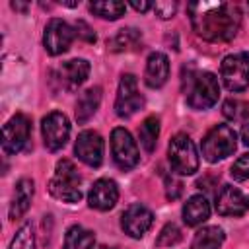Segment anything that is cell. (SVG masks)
Returning <instances> with one entry per match:
<instances>
[{
	"label": "cell",
	"instance_id": "1",
	"mask_svg": "<svg viewBox=\"0 0 249 249\" xmlns=\"http://www.w3.org/2000/svg\"><path fill=\"white\" fill-rule=\"evenodd\" d=\"M187 10L195 33L204 41H230L241 25V12L230 2H191Z\"/></svg>",
	"mask_w": 249,
	"mask_h": 249
},
{
	"label": "cell",
	"instance_id": "2",
	"mask_svg": "<svg viewBox=\"0 0 249 249\" xmlns=\"http://www.w3.org/2000/svg\"><path fill=\"white\" fill-rule=\"evenodd\" d=\"M80 173L70 160H60L54 169V177L49 183V193L62 202H78L82 198Z\"/></svg>",
	"mask_w": 249,
	"mask_h": 249
},
{
	"label": "cell",
	"instance_id": "3",
	"mask_svg": "<svg viewBox=\"0 0 249 249\" xmlns=\"http://www.w3.org/2000/svg\"><path fill=\"white\" fill-rule=\"evenodd\" d=\"M235 146H237L235 130L230 124H216L206 132L200 148H202L204 160L210 163H216L231 156L235 152Z\"/></svg>",
	"mask_w": 249,
	"mask_h": 249
},
{
	"label": "cell",
	"instance_id": "4",
	"mask_svg": "<svg viewBox=\"0 0 249 249\" xmlns=\"http://www.w3.org/2000/svg\"><path fill=\"white\" fill-rule=\"evenodd\" d=\"M167 160L175 173L193 175L198 169V152L187 134H175L167 148Z\"/></svg>",
	"mask_w": 249,
	"mask_h": 249
},
{
	"label": "cell",
	"instance_id": "5",
	"mask_svg": "<svg viewBox=\"0 0 249 249\" xmlns=\"http://www.w3.org/2000/svg\"><path fill=\"white\" fill-rule=\"evenodd\" d=\"M218 97H220V84L212 72H200L193 80L187 91V103L191 109H196V111L210 109L218 101Z\"/></svg>",
	"mask_w": 249,
	"mask_h": 249
},
{
	"label": "cell",
	"instance_id": "6",
	"mask_svg": "<svg viewBox=\"0 0 249 249\" xmlns=\"http://www.w3.org/2000/svg\"><path fill=\"white\" fill-rule=\"evenodd\" d=\"M220 76L230 91H243L249 86V54L233 53L222 60Z\"/></svg>",
	"mask_w": 249,
	"mask_h": 249
},
{
	"label": "cell",
	"instance_id": "7",
	"mask_svg": "<svg viewBox=\"0 0 249 249\" xmlns=\"http://www.w3.org/2000/svg\"><path fill=\"white\" fill-rule=\"evenodd\" d=\"M111 154H113V161L117 163V167L124 171L136 167L140 161L138 146L134 138L130 136V132L123 126H117L111 132Z\"/></svg>",
	"mask_w": 249,
	"mask_h": 249
},
{
	"label": "cell",
	"instance_id": "8",
	"mask_svg": "<svg viewBox=\"0 0 249 249\" xmlns=\"http://www.w3.org/2000/svg\"><path fill=\"white\" fill-rule=\"evenodd\" d=\"M31 136V121L23 113H16L2 128V150L8 156L21 152Z\"/></svg>",
	"mask_w": 249,
	"mask_h": 249
},
{
	"label": "cell",
	"instance_id": "9",
	"mask_svg": "<svg viewBox=\"0 0 249 249\" xmlns=\"http://www.w3.org/2000/svg\"><path fill=\"white\" fill-rule=\"evenodd\" d=\"M144 105V97L138 91V82L132 74H123L117 89V99H115V113L121 119L132 117L136 111H140Z\"/></svg>",
	"mask_w": 249,
	"mask_h": 249
},
{
	"label": "cell",
	"instance_id": "10",
	"mask_svg": "<svg viewBox=\"0 0 249 249\" xmlns=\"http://www.w3.org/2000/svg\"><path fill=\"white\" fill-rule=\"evenodd\" d=\"M76 37V31L70 23H66L64 19L60 18H53L47 27H45V33H43V47L49 54L53 56H58L62 53H66L72 45Z\"/></svg>",
	"mask_w": 249,
	"mask_h": 249
},
{
	"label": "cell",
	"instance_id": "11",
	"mask_svg": "<svg viewBox=\"0 0 249 249\" xmlns=\"http://www.w3.org/2000/svg\"><path fill=\"white\" fill-rule=\"evenodd\" d=\"M41 132H43V142L47 150L58 152L60 148L66 146L68 136H70V123L64 113L53 111L41 121Z\"/></svg>",
	"mask_w": 249,
	"mask_h": 249
},
{
	"label": "cell",
	"instance_id": "12",
	"mask_svg": "<svg viewBox=\"0 0 249 249\" xmlns=\"http://www.w3.org/2000/svg\"><path fill=\"white\" fill-rule=\"evenodd\" d=\"M154 224V214L150 208H146L144 204L136 202V204H130L123 216H121V228L124 230V233H128L130 237L134 239H140L148 233V230L152 228Z\"/></svg>",
	"mask_w": 249,
	"mask_h": 249
},
{
	"label": "cell",
	"instance_id": "13",
	"mask_svg": "<svg viewBox=\"0 0 249 249\" xmlns=\"http://www.w3.org/2000/svg\"><path fill=\"white\" fill-rule=\"evenodd\" d=\"M74 154L80 161L89 167H99L103 161V138L95 130H84L78 134L74 144Z\"/></svg>",
	"mask_w": 249,
	"mask_h": 249
},
{
	"label": "cell",
	"instance_id": "14",
	"mask_svg": "<svg viewBox=\"0 0 249 249\" xmlns=\"http://www.w3.org/2000/svg\"><path fill=\"white\" fill-rule=\"evenodd\" d=\"M249 210V198L235 187L224 185L216 195V212L220 216H243Z\"/></svg>",
	"mask_w": 249,
	"mask_h": 249
},
{
	"label": "cell",
	"instance_id": "15",
	"mask_svg": "<svg viewBox=\"0 0 249 249\" xmlns=\"http://www.w3.org/2000/svg\"><path fill=\"white\" fill-rule=\"evenodd\" d=\"M89 76V62L84 58H72L62 62L56 72L54 78L56 82L64 88V89H76L78 86H82Z\"/></svg>",
	"mask_w": 249,
	"mask_h": 249
},
{
	"label": "cell",
	"instance_id": "16",
	"mask_svg": "<svg viewBox=\"0 0 249 249\" xmlns=\"http://www.w3.org/2000/svg\"><path fill=\"white\" fill-rule=\"evenodd\" d=\"M119 200V189L113 179H97L89 193H88V204L95 210H111Z\"/></svg>",
	"mask_w": 249,
	"mask_h": 249
},
{
	"label": "cell",
	"instance_id": "17",
	"mask_svg": "<svg viewBox=\"0 0 249 249\" xmlns=\"http://www.w3.org/2000/svg\"><path fill=\"white\" fill-rule=\"evenodd\" d=\"M169 78V58L156 51L148 56L146 60V70H144V82L148 88H161Z\"/></svg>",
	"mask_w": 249,
	"mask_h": 249
},
{
	"label": "cell",
	"instance_id": "18",
	"mask_svg": "<svg viewBox=\"0 0 249 249\" xmlns=\"http://www.w3.org/2000/svg\"><path fill=\"white\" fill-rule=\"evenodd\" d=\"M210 218V202L204 195H193L183 204V222L187 226H200Z\"/></svg>",
	"mask_w": 249,
	"mask_h": 249
},
{
	"label": "cell",
	"instance_id": "19",
	"mask_svg": "<svg viewBox=\"0 0 249 249\" xmlns=\"http://www.w3.org/2000/svg\"><path fill=\"white\" fill-rule=\"evenodd\" d=\"M33 193H35V187H33V181L23 177L16 183V193H14V200L10 204V218L16 220L19 216H23L27 212V208L31 206V198H33Z\"/></svg>",
	"mask_w": 249,
	"mask_h": 249
},
{
	"label": "cell",
	"instance_id": "20",
	"mask_svg": "<svg viewBox=\"0 0 249 249\" xmlns=\"http://www.w3.org/2000/svg\"><path fill=\"white\" fill-rule=\"evenodd\" d=\"M99 103H101V88H89V89L82 91L78 101H76V119H78V123L80 124L88 123L95 115Z\"/></svg>",
	"mask_w": 249,
	"mask_h": 249
},
{
	"label": "cell",
	"instance_id": "21",
	"mask_svg": "<svg viewBox=\"0 0 249 249\" xmlns=\"http://www.w3.org/2000/svg\"><path fill=\"white\" fill-rule=\"evenodd\" d=\"M224 243V230L218 226H206L196 231L191 249H220Z\"/></svg>",
	"mask_w": 249,
	"mask_h": 249
},
{
	"label": "cell",
	"instance_id": "22",
	"mask_svg": "<svg viewBox=\"0 0 249 249\" xmlns=\"http://www.w3.org/2000/svg\"><path fill=\"white\" fill-rule=\"evenodd\" d=\"M93 245H95L93 231L82 226H72L64 235V249H93Z\"/></svg>",
	"mask_w": 249,
	"mask_h": 249
},
{
	"label": "cell",
	"instance_id": "23",
	"mask_svg": "<svg viewBox=\"0 0 249 249\" xmlns=\"http://www.w3.org/2000/svg\"><path fill=\"white\" fill-rule=\"evenodd\" d=\"M140 43V31L134 29V27H124V29H119L109 41V49L115 51V53H123V51H130V49H136V45Z\"/></svg>",
	"mask_w": 249,
	"mask_h": 249
},
{
	"label": "cell",
	"instance_id": "24",
	"mask_svg": "<svg viewBox=\"0 0 249 249\" xmlns=\"http://www.w3.org/2000/svg\"><path fill=\"white\" fill-rule=\"evenodd\" d=\"M158 136H160V119L156 115H150L148 119H144V123L138 128V138H140L142 148L146 152H154Z\"/></svg>",
	"mask_w": 249,
	"mask_h": 249
},
{
	"label": "cell",
	"instance_id": "25",
	"mask_svg": "<svg viewBox=\"0 0 249 249\" xmlns=\"http://www.w3.org/2000/svg\"><path fill=\"white\" fill-rule=\"evenodd\" d=\"M89 10L103 18V19H119L124 12H126V4L124 2H115V0H103V2H91Z\"/></svg>",
	"mask_w": 249,
	"mask_h": 249
},
{
	"label": "cell",
	"instance_id": "26",
	"mask_svg": "<svg viewBox=\"0 0 249 249\" xmlns=\"http://www.w3.org/2000/svg\"><path fill=\"white\" fill-rule=\"evenodd\" d=\"M222 113L226 119H230L233 123L245 121L249 117V103H245L241 99H226L222 105Z\"/></svg>",
	"mask_w": 249,
	"mask_h": 249
},
{
	"label": "cell",
	"instance_id": "27",
	"mask_svg": "<svg viewBox=\"0 0 249 249\" xmlns=\"http://www.w3.org/2000/svg\"><path fill=\"white\" fill-rule=\"evenodd\" d=\"M8 249H35V233H33V226L29 222L23 224L16 231V235L12 237Z\"/></svg>",
	"mask_w": 249,
	"mask_h": 249
},
{
	"label": "cell",
	"instance_id": "28",
	"mask_svg": "<svg viewBox=\"0 0 249 249\" xmlns=\"http://www.w3.org/2000/svg\"><path fill=\"white\" fill-rule=\"evenodd\" d=\"M179 239H181V231H179V228L171 222V224H165V226L161 228V231H160L156 243H158L160 247H169V245H175Z\"/></svg>",
	"mask_w": 249,
	"mask_h": 249
},
{
	"label": "cell",
	"instance_id": "29",
	"mask_svg": "<svg viewBox=\"0 0 249 249\" xmlns=\"http://www.w3.org/2000/svg\"><path fill=\"white\" fill-rule=\"evenodd\" d=\"M230 173H231V177H233L235 181H245V179H249V154L239 156V158L233 161Z\"/></svg>",
	"mask_w": 249,
	"mask_h": 249
},
{
	"label": "cell",
	"instance_id": "30",
	"mask_svg": "<svg viewBox=\"0 0 249 249\" xmlns=\"http://www.w3.org/2000/svg\"><path fill=\"white\" fill-rule=\"evenodd\" d=\"M154 12L161 18V19H169L175 16L177 12V2H156L154 4Z\"/></svg>",
	"mask_w": 249,
	"mask_h": 249
},
{
	"label": "cell",
	"instance_id": "31",
	"mask_svg": "<svg viewBox=\"0 0 249 249\" xmlns=\"http://www.w3.org/2000/svg\"><path fill=\"white\" fill-rule=\"evenodd\" d=\"M74 31H76V37H80V39H84L88 43H95V33L91 31V27L86 21L78 19L76 25H74Z\"/></svg>",
	"mask_w": 249,
	"mask_h": 249
},
{
	"label": "cell",
	"instance_id": "32",
	"mask_svg": "<svg viewBox=\"0 0 249 249\" xmlns=\"http://www.w3.org/2000/svg\"><path fill=\"white\" fill-rule=\"evenodd\" d=\"M165 191H167V198H171V200H175L179 195H181V191H183V185L175 179V177H167L165 179Z\"/></svg>",
	"mask_w": 249,
	"mask_h": 249
},
{
	"label": "cell",
	"instance_id": "33",
	"mask_svg": "<svg viewBox=\"0 0 249 249\" xmlns=\"http://www.w3.org/2000/svg\"><path fill=\"white\" fill-rule=\"evenodd\" d=\"M130 6H132L136 12H148L150 8H154V4H152V2H136V0H132V2H130Z\"/></svg>",
	"mask_w": 249,
	"mask_h": 249
},
{
	"label": "cell",
	"instance_id": "34",
	"mask_svg": "<svg viewBox=\"0 0 249 249\" xmlns=\"http://www.w3.org/2000/svg\"><path fill=\"white\" fill-rule=\"evenodd\" d=\"M241 140H243V144L249 148V121L243 124V128H241Z\"/></svg>",
	"mask_w": 249,
	"mask_h": 249
},
{
	"label": "cell",
	"instance_id": "35",
	"mask_svg": "<svg viewBox=\"0 0 249 249\" xmlns=\"http://www.w3.org/2000/svg\"><path fill=\"white\" fill-rule=\"evenodd\" d=\"M12 8H14V10H21V12H23V10H27V4H19V2H12Z\"/></svg>",
	"mask_w": 249,
	"mask_h": 249
},
{
	"label": "cell",
	"instance_id": "36",
	"mask_svg": "<svg viewBox=\"0 0 249 249\" xmlns=\"http://www.w3.org/2000/svg\"><path fill=\"white\" fill-rule=\"evenodd\" d=\"M97 249H109V247H105V245H101V247H97Z\"/></svg>",
	"mask_w": 249,
	"mask_h": 249
}]
</instances>
